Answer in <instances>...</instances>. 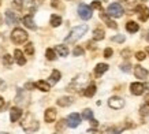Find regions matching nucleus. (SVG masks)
I'll return each instance as SVG.
<instances>
[{
  "label": "nucleus",
  "instance_id": "nucleus-21",
  "mask_svg": "<svg viewBox=\"0 0 149 134\" xmlns=\"http://www.w3.org/2000/svg\"><path fill=\"white\" fill-rule=\"evenodd\" d=\"M36 88L37 89H40L41 92H48V90L51 89V84L49 82H45V81H37Z\"/></svg>",
  "mask_w": 149,
  "mask_h": 134
},
{
  "label": "nucleus",
  "instance_id": "nucleus-34",
  "mask_svg": "<svg viewBox=\"0 0 149 134\" xmlns=\"http://www.w3.org/2000/svg\"><path fill=\"white\" fill-rule=\"evenodd\" d=\"M84 54H85V51H84V48H81V47H75L74 51H72V55H74V56H82Z\"/></svg>",
  "mask_w": 149,
  "mask_h": 134
},
{
  "label": "nucleus",
  "instance_id": "nucleus-7",
  "mask_svg": "<svg viewBox=\"0 0 149 134\" xmlns=\"http://www.w3.org/2000/svg\"><path fill=\"white\" fill-rule=\"evenodd\" d=\"M134 11L137 13V15H138L140 21H142V22L148 21V18H149V8L146 7V6H144V4H138V6H136Z\"/></svg>",
  "mask_w": 149,
  "mask_h": 134
},
{
  "label": "nucleus",
  "instance_id": "nucleus-36",
  "mask_svg": "<svg viewBox=\"0 0 149 134\" xmlns=\"http://www.w3.org/2000/svg\"><path fill=\"white\" fill-rule=\"evenodd\" d=\"M92 10L93 8H96V10H100V11H101V1H99V0H95V1H92Z\"/></svg>",
  "mask_w": 149,
  "mask_h": 134
},
{
  "label": "nucleus",
  "instance_id": "nucleus-30",
  "mask_svg": "<svg viewBox=\"0 0 149 134\" xmlns=\"http://www.w3.org/2000/svg\"><path fill=\"white\" fill-rule=\"evenodd\" d=\"M45 58L48 59V60H55V59H56V54H55V51H54V49H51V48L47 49V52H45Z\"/></svg>",
  "mask_w": 149,
  "mask_h": 134
},
{
  "label": "nucleus",
  "instance_id": "nucleus-22",
  "mask_svg": "<svg viewBox=\"0 0 149 134\" xmlns=\"http://www.w3.org/2000/svg\"><path fill=\"white\" fill-rule=\"evenodd\" d=\"M104 37H105V33H104V30L101 27H96L95 30H93V40L95 41L103 40Z\"/></svg>",
  "mask_w": 149,
  "mask_h": 134
},
{
  "label": "nucleus",
  "instance_id": "nucleus-27",
  "mask_svg": "<svg viewBox=\"0 0 149 134\" xmlns=\"http://www.w3.org/2000/svg\"><path fill=\"white\" fill-rule=\"evenodd\" d=\"M66 126H68L67 125V119H60V121L56 123V131H63L64 129H66Z\"/></svg>",
  "mask_w": 149,
  "mask_h": 134
},
{
  "label": "nucleus",
  "instance_id": "nucleus-15",
  "mask_svg": "<svg viewBox=\"0 0 149 134\" xmlns=\"http://www.w3.org/2000/svg\"><path fill=\"white\" fill-rule=\"evenodd\" d=\"M134 75L137 78H140V80H145L148 77V70H145L142 66L137 64V66H134Z\"/></svg>",
  "mask_w": 149,
  "mask_h": 134
},
{
  "label": "nucleus",
  "instance_id": "nucleus-23",
  "mask_svg": "<svg viewBox=\"0 0 149 134\" xmlns=\"http://www.w3.org/2000/svg\"><path fill=\"white\" fill-rule=\"evenodd\" d=\"M96 93V85L95 84H89V85L85 88V90H84V94H85L86 97H93Z\"/></svg>",
  "mask_w": 149,
  "mask_h": 134
},
{
  "label": "nucleus",
  "instance_id": "nucleus-37",
  "mask_svg": "<svg viewBox=\"0 0 149 134\" xmlns=\"http://www.w3.org/2000/svg\"><path fill=\"white\" fill-rule=\"evenodd\" d=\"M146 58V54L145 52H142V51H138V52H136V59L137 60H144V59Z\"/></svg>",
  "mask_w": 149,
  "mask_h": 134
},
{
  "label": "nucleus",
  "instance_id": "nucleus-24",
  "mask_svg": "<svg viewBox=\"0 0 149 134\" xmlns=\"http://www.w3.org/2000/svg\"><path fill=\"white\" fill-rule=\"evenodd\" d=\"M60 77H62L60 71H59V70H54V71L51 73V77H49V84H51V85H54V84L59 82V81H60Z\"/></svg>",
  "mask_w": 149,
  "mask_h": 134
},
{
  "label": "nucleus",
  "instance_id": "nucleus-40",
  "mask_svg": "<svg viewBox=\"0 0 149 134\" xmlns=\"http://www.w3.org/2000/svg\"><path fill=\"white\" fill-rule=\"evenodd\" d=\"M33 88H36V84H32V82H27L26 85H25V89H27V90H32Z\"/></svg>",
  "mask_w": 149,
  "mask_h": 134
},
{
  "label": "nucleus",
  "instance_id": "nucleus-41",
  "mask_svg": "<svg viewBox=\"0 0 149 134\" xmlns=\"http://www.w3.org/2000/svg\"><path fill=\"white\" fill-rule=\"evenodd\" d=\"M51 6H52L54 8H59V7H60V3H59V0H52V1H51Z\"/></svg>",
  "mask_w": 149,
  "mask_h": 134
},
{
  "label": "nucleus",
  "instance_id": "nucleus-38",
  "mask_svg": "<svg viewBox=\"0 0 149 134\" xmlns=\"http://www.w3.org/2000/svg\"><path fill=\"white\" fill-rule=\"evenodd\" d=\"M130 63H123V64H120V70H122V71H125V73H129V71H130V70H131V68H130Z\"/></svg>",
  "mask_w": 149,
  "mask_h": 134
},
{
  "label": "nucleus",
  "instance_id": "nucleus-50",
  "mask_svg": "<svg viewBox=\"0 0 149 134\" xmlns=\"http://www.w3.org/2000/svg\"><path fill=\"white\" fill-rule=\"evenodd\" d=\"M0 134H8V133H6V131H1V133H0Z\"/></svg>",
  "mask_w": 149,
  "mask_h": 134
},
{
  "label": "nucleus",
  "instance_id": "nucleus-43",
  "mask_svg": "<svg viewBox=\"0 0 149 134\" xmlns=\"http://www.w3.org/2000/svg\"><path fill=\"white\" fill-rule=\"evenodd\" d=\"M129 54H130V51H129V49H126V51H122V56H123V58H129V56H127Z\"/></svg>",
  "mask_w": 149,
  "mask_h": 134
},
{
  "label": "nucleus",
  "instance_id": "nucleus-35",
  "mask_svg": "<svg viewBox=\"0 0 149 134\" xmlns=\"http://www.w3.org/2000/svg\"><path fill=\"white\" fill-rule=\"evenodd\" d=\"M111 41H113V43H123V41H125V36H123V34L113 36L112 38H111Z\"/></svg>",
  "mask_w": 149,
  "mask_h": 134
},
{
  "label": "nucleus",
  "instance_id": "nucleus-48",
  "mask_svg": "<svg viewBox=\"0 0 149 134\" xmlns=\"http://www.w3.org/2000/svg\"><path fill=\"white\" fill-rule=\"evenodd\" d=\"M146 40L149 41V33H148V34H146Z\"/></svg>",
  "mask_w": 149,
  "mask_h": 134
},
{
  "label": "nucleus",
  "instance_id": "nucleus-39",
  "mask_svg": "<svg viewBox=\"0 0 149 134\" xmlns=\"http://www.w3.org/2000/svg\"><path fill=\"white\" fill-rule=\"evenodd\" d=\"M113 54V51L111 48H105V51H104V58H111Z\"/></svg>",
  "mask_w": 149,
  "mask_h": 134
},
{
  "label": "nucleus",
  "instance_id": "nucleus-33",
  "mask_svg": "<svg viewBox=\"0 0 149 134\" xmlns=\"http://www.w3.org/2000/svg\"><path fill=\"white\" fill-rule=\"evenodd\" d=\"M13 8L21 11V10L23 8V0H14L13 1Z\"/></svg>",
  "mask_w": 149,
  "mask_h": 134
},
{
  "label": "nucleus",
  "instance_id": "nucleus-5",
  "mask_svg": "<svg viewBox=\"0 0 149 134\" xmlns=\"http://www.w3.org/2000/svg\"><path fill=\"white\" fill-rule=\"evenodd\" d=\"M123 7L119 3H111L108 6V8H107V14H108L109 17H112V18H120L123 15Z\"/></svg>",
  "mask_w": 149,
  "mask_h": 134
},
{
  "label": "nucleus",
  "instance_id": "nucleus-26",
  "mask_svg": "<svg viewBox=\"0 0 149 134\" xmlns=\"http://www.w3.org/2000/svg\"><path fill=\"white\" fill-rule=\"evenodd\" d=\"M55 51L59 54V56H67L68 55V48H67V45H56V48H55Z\"/></svg>",
  "mask_w": 149,
  "mask_h": 134
},
{
  "label": "nucleus",
  "instance_id": "nucleus-18",
  "mask_svg": "<svg viewBox=\"0 0 149 134\" xmlns=\"http://www.w3.org/2000/svg\"><path fill=\"white\" fill-rule=\"evenodd\" d=\"M14 59H15V62L18 63L19 66H23V64L26 63V59H25L23 52L21 49H15V52H14Z\"/></svg>",
  "mask_w": 149,
  "mask_h": 134
},
{
  "label": "nucleus",
  "instance_id": "nucleus-9",
  "mask_svg": "<svg viewBox=\"0 0 149 134\" xmlns=\"http://www.w3.org/2000/svg\"><path fill=\"white\" fill-rule=\"evenodd\" d=\"M108 105L113 110H120V108L125 107V100L122 97H118V96H113L108 100Z\"/></svg>",
  "mask_w": 149,
  "mask_h": 134
},
{
  "label": "nucleus",
  "instance_id": "nucleus-31",
  "mask_svg": "<svg viewBox=\"0 0 149 134\" xmlns=\"http://www.w3.org/2000/svg\"><path fill=\"white\" fill-rule=\"evenodd\" d=\"M140 115L141 116H148L149 115V104H144V105H141Z\"/></svg>",
  "mask_w": 149,
  "mask_h": 134
},
{
  "label": "nucleus",
  "instance_id": "nucleus-49",
  "mask_svg": "<svg viewBox=\"0 0 149 134\" xmlns=\"http://www.w3.org/2000/svg\"><path fill=\"white\" fill-rule=\"evenodd\" d=\"M146 54L149 55V47H148V48H146Z\"/></svg>",
  "mask_w": 149,
  "mask_h": 134
},
{
  "label": "nucleus",
  "instance_id": "nucleus-25",
  "mask_svg": "<svg viewBox=\"0 0 149 134\" xmlns=\"http://www.w3.org/2000/svg\"><path fill=\"white\" fill-rule=\"evenodd\" d=\"M62 25V17L60 15H56V14H54V15H51V26L52 27H58Z\"/></svg>",
  "mask_w": 149,
  "mask_h": 134
},
{
  "label": "nucleus",
  "instance_id": "nucleus-19",
  "mask_svg": "<svg viewBox=\"0 0 149 134\" xmlns=\"http://www.w3.org/2000/svg\"><path fill=\"white\" fill-rule=\"evenodd\" d=\"M59 107H68V105H71L72 104V98L70 96H63V97L58 98V101H56Z\"/></svg>",
  "mask_w": 149,
  "mask_h": 134
},
{
  "label": "nucleus",
  "instance_id": "nucleus-42",
  "mask_svg": "<svg viewBox=\"0 0 149 134\" xmlns=\"http://www.w3.org/2000/svg\"><path fill=\"white\" fill-rule=\"evenodd\" d=\"M91 125L93 126V127H97V126H99V123H97V121H96V119H91Z\"/></svg>",
  "mask_w": 149,
  "mask_h": 134
},
{
  "label": "nucleus",
  "instance_id": "nucleus-46",
  "mask_svg": "<svg viewBox=\"0 0 149 134\" xmlns=\"http://www.w3.org/2000/svg\"><path fill=\"white\" fill-rule=\"evenodd\" d=\"M4 105V100H3V97H0V108Z\"/></svg>",
  "mask_w": 149,
  "mask_h": 134
},
{
  "label": "nucleus",
  "instance_id": "nucleus-10",
  "mask_svg": "<svg viewBox=\"0 0 149 134\" xmlns=\"http://www.w3.org/2000/svg\"><path fill=\"white\" fill-rule=\"evenodd\" d=\"M100 19H101V21H103L108 27H111V29H118L116 22H113L112 19H111V17H109L107 13H104L103 10L100 11Z\"/></svg>",
  "mask_w": 149,
  "mask_h": 134
},
{
  "label": "nucleus",
  "instance_id": "nucleus-4",
  "mask_svg": "<svg viewBox=\"0 0 149 134\" xmlns=\"http://www.w3.org/2000/svg\"><path fill=\"white\" fill-rule=\"evenodd\" d=\"M27 33L23 29H21V27H17V29H14L13 33H11V40H13V43H15V44H23L25 41L27 40Z\"/></svg>",
  "mask_w": 149,
  "mask_h": 134
},
{
  "label": "nucleus",
  "instance_id": "nucleus-12",
  "mask_svg": "<svg viewBox=\"0 0 149 134\" xmlns=\"http://www.w3.org/2000/svg\"><path fill=\"white\" fill-rule=\"evenodd\" d=\"M22 114H23V111L19 107H13L11 108V111H10V121L13 122V123L14 122H17V121H19L21 116H22Z\"/></svg>",
  "mask_w": 149,
  "mask_h": 134
},
{
  "label": "nucleus",
  "instance_id": "nucleus-14",
  "mask_svg": "<svg viewBox=\"0 0 149 134\" xmlns=\"http://www.w3.org/2000/svg\"><path fill=\"white\" fill-rule=\"evenodd\" d=\"M56 110L55 108H48V110H45V114H44V119H45L47 123H52V122H55V119H56Z\"/></svg>",
  "mask_w": 149,
  "mask_h": 134
},
{
  "label": "nucleus",
  "instance_id": "nucleus-17",
  "mask_svg": "<svg viewBox=\"0 0 149 134\" xmlns=\"http://www.w3.org/2000/svg\"><path fill=\"white\" fill-rule=\"evenodd\" d=\"M107 70H108V64H107V63H99V64L95 67V75L99 78V77L103 75Z\"/></svg>",
  "mask_w": 149,
  "mask_h": 134
},
{
  "label": "nucleus",
  "instance_id": "nucleus-6",
  "mask_svg": "<svg viewBox=\"0 0 149 134\" xmlns=\"http://www.w3.org/2000/svg\"><path fill=\"white\" fill-rule=\"evenodd\" d=\"M78 15H79L82 19H85V21L91 19L92 18V7L86 6L85 3H81V4L78 6Z\"/></svg>",
  "mask_w": 149,
  "mask_h": 134
},
{
  "label": "nucleus",
  "instance_id": "nucleus-16",
  "mask_svg": "<svg viewBox=\"0 0 149 134\" xmlns=\"http://www.w3.org/2000/svg\"><path fill=\"white\" fill-rule=\"evenodd\" d=\"M6 19H7V23H10V25H18V22H19L18 17H17L15 13H13L11 10H7V11H6Z\"/></svg>",
  "mask_w": 149,
  "mask_h": 134
},
{
  "label": "nucleus",
  "instance_id": "nucleus-29",
  "mask_svg": "<svg viewBox=\"0 0 149 134\" xmlns=\"http://www.w3.org/2000/svg\"><path fill=\"white\" fill-rule=\"evenodd\" d=\"M3 64H4L6 67H10L11 64H13V56L8 54H6L4 56H3Z\"/></svg>",
  "mask_w": 149,
  "mask_h": 134
},
{
  "label": "nucleus",
  "instance_id": "nucleus-3",
  "mask_svg": "<svg viewBox=\"0 0 149 134\" xmlns=\"http://www.w3.org/2000/svg\"><path fill=\"white\" fill-rule=\"evenodd\" d=\"M86 31H88V25H79V26L74 27V29L70 31V34L64 38V41H66L67 44H72V43H75V41L79 40Z\"/></svg>",
  "mask_w": 149,
  "mask_h": 134
},
{
  "label": "nucleus",
  "instance_id": "nucleus-44",
  "mask_svg": "<svg viewBox=\"0 0 149 134\" xmlns=\"http://www.w3.org/2000/svg\"><path fill=\"white\" fill-rule=\"evenodd\" d=\"M86 45H88V48H89V49H95V47H93V44H92V41H89V43H88V44H86Z\"/></svg>",
  "mask_w": 149,
  "mask_h": 134
},
{
  "label": "nucleus",
  "instance_id": "nucleus-1",
  "mask_svg": "<svg viewBox=\"0 0 149 134\" xmlns=\"http://www.w3.org/2000/svg\"><path fill=\"white\" fill-rule=\"evenodd\" d=\"M88 85H89V74H79L71 81V84L67 86V90L71 92H78L79 89L85 90Z\"/></svg>",
  "mask_w": 149,
  "mask_h": 134
},
{
  "label": "nucleus",
  "instance_id": "nucleus-51",
  "mask_svg": "<svg viewBox=\"0 0 149 134\" xmlns=\"http://www.w3.org/2000/svg\"><path fill=\"white\" fill-rule=\"evenodd\" d=\"M55 134H59V133H55Z\"/></svg>",
  "mask_w": 149,
  "mask_h": 134
},
{
  "label": "nucleus",
  "instance_id": "nucleus-45",
  "mask_svg": "<svg viewBox=\"0 0 149 134\" xmlns=\"http://www.w3.org/2000/svg\"><path fill=\"white\" fill-rule=\"evenodd\" d=\"M88 133L89 134H97V131H96L95 129H91V130H88Z\"/></svg>",
  "mask_w": 149,
  "mask_h": 134
},
{
  "label": "nucleus",
  "instance_id": "nucleus-20",
  "mask_svg": "<svg viewBox=\"0 0 149 134\" xmlns=\"http://www.w3.org/2000/svg\"><path fill=\"white\" fill-rule=\"evenodd\" d=\"M126 30L129 31V33H136V31L140 30V25L137 22H134V21H129V22L126 23Z\"/></svg>",
  "mask_w": 149,
  "mask_h": 134
},
{
  "label": "nucleus",
  "instance_id": "nucleus-13",
  "mask_svg": "<svg viewBox=\"0 0 149 134\" xmlns=\"http://www.w3.org/2000/svg\"><path fill=\"white\" fill-rule=\"evenodd\" d=\"M22 22L27 29H32V30H36L37 29L36 23L33 22V14H27V15H25V17L22 18Z\"/></svg>",
  "mask_w": 149,
  "mask_h": 134
},
{
  "label": "nucleus",
  "instance_id": "nucleus-11",
  "mask_svg": "<svg viewBox=\"0 0 149 134\" xmlns=\"http://www.w3.org/2000/svg\"><path fill=\"white\" fill-rule=\"evenodd\" d=\"M144 90H145V85L141 84V82H133L130 85V92L134 96H141L144 93Z\"/></svg>",
  "mask_w": 149,
  "mask_h": 134
},
{
  "label": "nucleus",
  "instance_id": "nucleus-28",
  "mask_svg": "<svg viewBox=\"0 0 149 134\" xmlns=\"http://www.w3.org/2000/svg\"><path fill=\"white\" fill-rule=\"evenodd\" d=\"M82 118H84V119H88V121L93 119V111H92V110H89V108L84 110V112H82Z\"/></svg>",
  "mask_w": 149,
  "mask_h": 134
},
{
  "label": "nucleus",
  "instance_id": "nucleus-32",
  "mask_svg": "<svg viewBox=\"0 0 149 134\" xmlns=\"http://www.w3.org/2000/svg\"><path fill=\"white\" fill-rule=\"evenodd\" d=\"M25 54H27V55L34 54V45H33L32 43H27V44L25 45Z\"/></svg>",
  "mask_w": 149,
  "mask_h": 134
},
{
  "label": "nucleus",
  "instance_id": "nucleus-47",
  "mask_svg": "<svg viewBox=\"0 0 149 134\" xmlns=\"http://www.w3.org/2000/svg\"><path fill=\"white\" fill-rule=\"evenodd\" d=\"M145 100H146V104H149V93L146 94V97H145Z\"/></svg>",
  "mask_w": 149,
  "mask_h": 134
},
{
  "label": "nucleus",
  "instance_id": "nucleus-2",
  "mask_svg": "<svg viewBox=\"0 0 149 134\" xmlns=\"http://www.w3.org/2000/svg\"><path fill=\"white\" fill-rule=\"evenodd\" d=\"M21 126H22V129L25 130L26 133H34V131H37L38 127H40L37 119L30 112H27L26 115H25V118H23L22 122H21Z\"/></svg>",
  "mask_w": 149,
  "mask_h": 134
},
{
  "label": "nucleus",
  "instance_id": "nucleus-8",
  "mask_svg": "<svg viewBox=\"0 0 149 134\" xmlns=\"http://www.w3.org/2000/svg\"><path fill=\"white\" fill-rule=\"evenodd\" d=\"M79 123H81V116L78 115L77 112H72V114H70V115L67 116V125H68V127L75 129V127H78V126H79Z\"/></svg>",
  "mask_w": 149,
  "mask_h": 134
}]
</instances>
